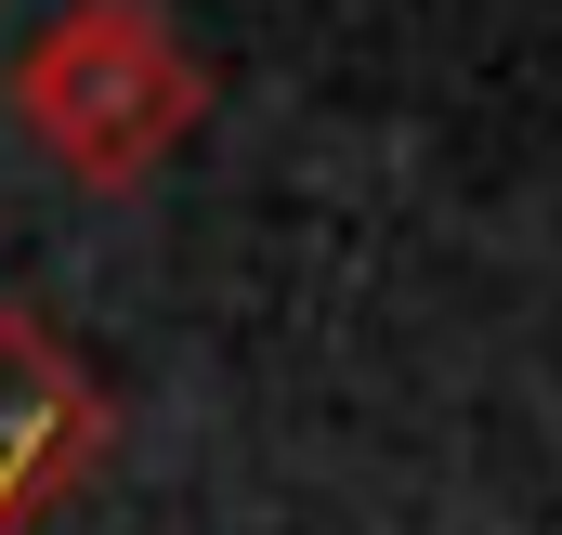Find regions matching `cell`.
Wrapping results in <instances>:
<instances>
[{"instance_id":"1","label":"cell","mask_w":562,"mask_h":535,"mask_svg":"<svg viewBox=\"0 0 562 535\" xmlns=\"http://www.w3.org/2000/svg\"><path fill=\"white\" fill-rule=\"evenodd\" d=\"M13 118L66 183H144L170 144L210 118V79L183 53V26L157 0H66L26 53H13Z\"/></svg>"},{"instance_id":"2","label":"cell","mask_w":562,"mask_h":535,"mask_svg":"<svg viewBox=\"0 0 562 535\" xmlns=\"http://www.w3.org/2000/svg\"><path fill=\"white\" fill-rule=\"evenodd\" d=\"M92 457H105V392L40 314H0V535L40 523Z\"/></svg>"}]
</instances>
